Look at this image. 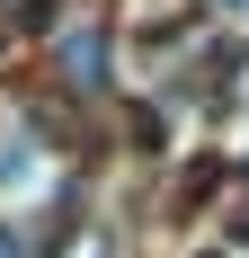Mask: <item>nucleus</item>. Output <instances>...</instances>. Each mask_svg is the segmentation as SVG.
<instances>
[{"instance_id": "1", "label": "nucleus", "mask_w": 249, "mask_h": 258, "mask_svg": "<svg viewBox=\"0 0 249 258\" xmlns=\"http://www.w3.org/2000/svg\"><path fill=\"white\" fill-rule=\"evenodd\" d=\"M0 258H18V240H9V232H0Z\"/></svg>"}, {"instance_id": "2", "label": "nucleus", "mask_w": 249, "mask_h": 258, "mask_svg": "<svg viewBox=\"0 0 249 258\" xmlns=\"http://www.w3.org/2000/svg\"><path fill=\"white\" fill-rule=\"evenodd\" d=\"M231 232H240V240H249V205H240V223H231Z\"/></svg>"}]
</instances>
